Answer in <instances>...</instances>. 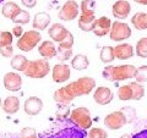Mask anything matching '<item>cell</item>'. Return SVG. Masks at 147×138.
Listing matches in <instances>:
<instances>
[{"instance_id":"1","label":"cell","mask_w":147,"mask_h":138,"mask_svg":"<svg viewBox=\"0 0 147 138\" xmlns=\"http://www.w3.org/2000/svg\"><path fill=\"white\" fill-rule=\"evenodd\" d=\"M96 87V81L91 77H81L75 82H71L64 87V92L71 100L81 95L90 94Z\"/></svg>"},{"instance_id":"2","label":"cell","mask_w":147,"mask_h":138,"mask_svg":"<svg viewBox=\"0 0 147 138\" xmlns=\"http://www.w3.org/2000/svg\"><path fill=\"white\" fill-rule=\"evenodd\" d=\"M136 75V67L132 65H119V66H107L102 72L103 78L109 82H119L131 80Z\"/></svg>"},{"instance_id":"3","label":"cell","mask_w":147,"mask_h":138,"mask_svg":"<svg viewBox=\"0 0 147 138\" xmlns=\"http://www.w3.org/2000/svg\"><path fill=\"white\" fill-rule=\"evenodd\" d=\"M49 71H50V65L48 60L39 59V60L28 61V65H27L24 72L30 78H43L48 75Z\"/></svg>"},{"instance_id":"4","label":"cell","mask_w":147,"mask_h":138,"mask_svg":"<svg viewBox=\"0 0 147 138\" xmlns=\"http://www.w3.org/2000/svg\"><path fill=\"white\" fill-rule=\"evenodd\" d=\"M42 40V36L38 31H28V32H25L20 38L17 40V48L22 50V52H31L33 50L34 47L39 44V42Z\"/></svg>"},{"instance_id":"5","label":"cell","mask_w":147,"mask_h":138,"mask_svg":"<svg viewBox=\"0 0 147 138\" xmlns=\"http://www.w3.org/2000/svg\"><path fill=\"white\" fill-rule=\"evenodd\" d=\"M70 121L75 123L77 127L82 128V130H87V128L92 127V119L91 113L87 108H76L70 113Z\"/></svg>"},{"instance_id":"6","label":"cell","mask_w":147,"mask_h":138,"mask_svg":"<svg viewBox=\"0 0 147 138\" xmlns=\"http://www.w3.org/2000/svg\"><path fill=\"white\" fill-rule=\"evenodd\" d=\"M131 33H132L131 28L127 23L121 21H115L113 22L112 27H110L109 37L114 42H123V40H126L130 38Z\"/></svg>"},{"instance_id":"7","label":"cell","mask_w":147,"mask_h":138,"mask_svg":"<svg viewBox=\"0 0 147 138\" xmlns=\"http://www.w3.org/2000/svg\"><path fill=\"white\" fill-rule=\"evenodd\" d=\"M127 120H126V116L121 110H118V111H113L108 114L104 119V125L109 130H120V128L126 125Z\"/></svg>"},{"instance_id":"8","label":"cell","mask_w":147,"mask_h":138,"mask_svg":"<svg viewBox=\"0 0 147 138\" xmlns=\"http://www.w3.org/2000/svg\"><path fill=\"white\" fill-rule=\"evenodd\" d=\"M79 11H80L79 4H77L76 1H74V0H69V1H66L61 6L58 16L61 21H72L74 18L77 17Z\"/></svg>"},{"instance_id":"9","label":"cell","mask_w":147,"mask_h":138,"mask_svg":"<svg viewBox=\"0 0 147 138\" xmlns=\"http://www.w3.org/2000/svg\"><path fill=\"white\" fill-rule=\"evenodd\" d=\"M71 76L70 66L66 64H57L52 70V77L55 83H64Z\"/></svg>"},{"instance_id":"10","label":"cell","mask_w":147,"mask_h":138,"mask_svg":"<svg viewBox=\"0 0 147 138\" xmlns=\"http://www.w3.org/2000/svg\"><path fill=\"white\" fill-rule=\"evenodd\" d=\"M4 87L10 92H18L22 87V78L17 72H7L4 76Z\"/></svg>"},{"instance_id":"11","label":"cell","mask_w":147,"mask_h":138,"mask_svg":"<svg viewBox=\"0 0 147 138\" xmlns=\"http://www.w3.org/2000/svg\"><path fill=\"white\" fill-rule=\"evenodd\" d=\"M110 27H112V21H110L108 17L102 16L94 21L91 32H93L97 37H104V36L109 34Z\"/></svg>"},{"instance_id":"12","label":"cell","mask_w":147,"mask_h":138,"mask_svg":"<svg viewBox=\"0 0 147 138\" xmlns=\"http://www.w3.org/2000/svg\"><path fill=\"white\" fill-rule=\"evenodd\" d=\"M130 11H131V5L126 0H118V1L114 3V5L112 7L113 16L118 18V20H125L129 16Z\"/></svg>"},{"instance_id":"13","label":"cell","mask_w":147,"mask_h":138,"mask_svg":"<svg viewBox=\"0 0 147 138\" xmlns=\"http://www.w3.org/2000/svg\"><path fill=\"white\" fill-rule=\"evenodd\" d=\"M43 109V102L42 99H39L38 96H30L28 99L25 100L24 104V110L27 115L30 116H34L38 115Z\"/></svg>"},{"instance_id":"14","label":"cell","mask_w":147,"mask_h":138,"mask_svg":"<svg viewBox=\"0 0 147 138\" xmlns=\"http://www.w3.org/2000/svg\"><path fill=\"white\" fill-rule=\"evenodd\" d=\"M114 94L108 87H98L93 93V99L94 102L99 105H107L113 100Z\"/></svg>"},{"instance_id":"15","label":"cell","mask_w":147,"mask_h":138,"mask_svg":"<svg viewBox=\"0 0 147 138\" xmlns=\"http://www.w3.org/2000/svg\"><path fill=\"white\" fill-rule=\"evenodd\" d=\"M114 55H115V58L119 59V60H127V59H130L135 55V49L129 43L118 44L114 48Z\"/></svg>"},{"instance_id":"16","label":"cell","mask_w":147,"mask_h":138,"mask_svg":"<svg viewBox=\"0 0 147 138\" xmlns=\"http://www.w3.org/2000/svg\"><path fill=\"white\" fill-rule=\"evenodd\" d=\"M48 34L54 42L60 43L61 40H64L66 38V36L69 34V31H67L66 27H64L61 23H54L53 26H50Z\"/></svg>"},{"instance_id":"17","label":"cell","mask_w":147,"mask_h":138,"mask_svg":"<svg viewBox=\"0 0 147 138\" xmlns=\"http://www.w3.org/2000/svg\"><path fill=\"white\" fill-rule=\"evenodd\" d=\"M38 53L43 59H53L57 56V48L52 40H43L38 47Z\"/></svg>"},{"instance_id":"18","label":"cell","mask_w":147,"mask_h":138,"mask_svg":"<svg viewBox=\"0 0 147 138\" xmlns=\"http://www.w3.org/2000/svg\"><path fill=\"white\" fill-rule=\"evenodd\" d=\"M50 21H52V18H50L49 13L44 12V11H40V12L34 15V18H33V21H32V26H33L34 29L43 31L49 26Z\"/></svg>"},{"instance_id":"19","label":"cell","mask_w":147,"mask_h":138,"mask_svg":"<svg viewBox=\"0 0 147 138\" xmlns=\"http://www.w3.org/2000/svg\"><path fill=\"white\" fill-rule=\"evenodd\" d=\"M3 110L9 115H12V114H16L18 110H20V99L15 95H10L3 102L1 105Z\"/></svg>"},{"instance_id":"20","label":"cell","mask_w":147,"mask_h":138,"mask_svg":"<svg viewBox=\"0 0 147 138\" xmlns=\"http://www.w3.org/2000/svg\"><path fill=\"white\" fill-rule=\"evenodd\" d=\"M22 9L17 5L16 3H13V1H7L4 4V6L1 9V13H3V16L5 17V18H9V20H13L18 13L21 12Z\"/></svg>"},{"instance_id":"21","label":"cell","mask_w":147,"mask_h":138,"mask_svg":"<svg viewBox=\"0 0 147 138\" xmlns=\"http://www.w3.org/2000/svg\"><path fill=\"white\" fill-rule=\"evenodd\" d=\"M96 21V13H81L79 17V28L84 32H91L93 23Z\"/></svg>"},{"instance_id":"22","label":"cell","mask_w":147,"mask_h":138,"mask_svg":"<svg viewBox=\"0 0 147 138\" xmlns=\"http://www.w3.org/2000/svg\"><path fill=\"white\" fill-rule=\"evenodd\" d=\"M28 59H27L26 56H24V55H15V56L11 58V61H10V65L11 67L13 68V70L16 71H20V72H24L26 70L27 65H28Z\"/></svg>"},{"instance_id":"23","label":"cell","mask_w":147,"mask_h":138,"mask_svg":"<svg viewBox=\"0 0 147 138\" xmlns=\"http://www.w3.org/2000/svg\"><path fill=\"white\" fill-rule=\"evenodd\" d=\"M131 23L139 31L147 29V13L146 12H136L131 18Z\"/></svg>"},{"instance_id":"24","label":"cell","mask_w":147,"mask_h":138,"mask_svg":"<svg viewBox=\"0 0 147 138\" xmlns=\"http://www.w3.org/2000/svg\"><path fill=\"white\" fill-rule=\"evenodd\" d=\"M90 65V61H88V58L84 54H77L74 56V59L71 60V66L75 68L77 71H82V70H86Z\"/></svg>"},{"instance_id":"25","label":"cell","mask_w":147,"mask_h":138,"mask_svg":"<svg viewBox=\"0 0 147 138\" xmlns=\"http://www.w3.org/2000/svg\"><path fill=\"white\" fill-rule=\"evenodd\" d=\"M54 100L59 105H61V107H67V105L72 102V100L66 95V93L64 92L63 88H59L58 90L54 92Z\"/></svg>"},{"instance_id":"26","label":"cell","mask_w":147,"mask_h":138,"mask_svg":"<svg viewBox=\"0 0 147 138\" xmlns=\"http://www.w3.org/2000/svg\"><path fill=\"white\" fill-rule=\"evenodd\" d=\"M100 61L104 64H109L112 62L114 59H115V55H114V48L113 47H103L100 49Z\"/></svg>"},{"instance_id":"27","label":"cell","mask_w":147,"mask_h":138,"mask_svg":"<svg viewBox=\"0 0 147 138\" xmlns=\"http://www.w3.org/2000/svg\"><path fill=\"white\" fill-rule=\"evenodd\" d=\"M132 92V99L131 100H140L142 99V96L145 95V88L142 87L140 83L137 82H132V83H129Z\"/></svg>"},{"instance_id":"28","label":"cell","mask_w":147,"mask_h":138,"mask_svg":"<svg viewBox=\"0 0 147 138\" xmlns=\"http://www.w3.org/2000/svg\"><path fill=\"white\" fill-rule=\"evenodd\" d=\"M80 11L81 13H96L94 10H96V1L94 0H82L81 4H80Z\"/></svg>"},{"instance_id":"29","label":"cell","mask_w":147,"mask_h":138,"mask_svg":"<svg viewBox=\"0 0 147 138\" xmlns=\"http://www.w3.org/2000/svg\"><path fill=\"white\" fill-rule=\"evenodd\" d=\"M135 53L137 56L140 58H147V38H141L139 42L136 43L135 47Z\"/></svg>"},{"instance_id":"30","label":"cell","mask_w":147,"mask_h":138,"mask_svg":"<svg viewBox=\"0 0 147 138\" xmlns=\"http://www.w3.org/2000/svg\"><path fill=\"white\" fill-rule=\"evenodd\" d=\"M13 36L11 32L9 31H3L0 32V48H5L9 45H12Z\"/></svg>"},{"instance_id":"31","label":"cell","mask_w":147,"mask_h":138,"mask_svg":"<svg viewBox=\"0 0 147 138\" xmlns=\"http://www.w3.org/2000/svg\"><path fill=\"white\" fill-rule=\"evenodd\" d=\"M118 96L120 100H131L132 99V92L129 84L121 86L120 88L118 89Z\"/></svg>"},{"instance_id":"32","label":"cell","mask_w":147,"mask_h":138,"mask_svg":"<svg viewBox=\"0 0 147 138\" xmlns=\"http://www.w3.org/2000/svg\"><path fill=\"white\" fill-rule=\"evenodd\" d=\"M30 20H31L30 13L25 10H21V12L12 20V22L13 23H18V25H27L30 22Z\"/></svg>"},{"instance_id":"33","label":"cell","mask_w":147,"mask_h":138,"mask_svg":"<svg viewBox=\"0 0 147 138\" xmlns=\"http://www.w3.org/2000/svg\"><path fill=\"white\" fill-rule=\"evenodd\" d=\"M135 80L137 83H142V82H147V65H144L139 68H136V75Z\"/></svg>"},{"instance_id":"34","label":"cell","mask_w":147,"mask_h":138,"mask_svg":"<svg viewBox=\"0 0 147 138\" xmlns=\"http://www.w3.org/2000/svg\"><path fill=\"white\" fill-rule=\"evenodd\" d=\"M88 138H108V133L103 128L93 127L88 132Z\"/></svg>"},{"instance_id":"35","label":"cell","mask_w":147,"mask_h":138,"mask_svg":"<svg viewBox=\"0 0 147 138\" xmlns=\"http://www.w3.org/2000/svg\"><path fill=\"white\" fill-rule=\"evenodd\" d=\"M72 47H74V36L69 32V34L66 36V38L61 40L59 43V49H66V50H72Z\"/></svg>"},{"instance_id":"36","label":"cell","mask_w":147,"mask_h":138,"mask_svg":"<svg viewBox=\"0 0 147 138\" xmlns=\"http://www.w3.org/2000/svg\"><path fill=\"white\" fill-rule=\"evenodd\" d=\"M20 137L21 138H38L36 130L34 128H32V127L22 128V131L20 132Z\"/></svg>"},{"instance_id":"37","label":"cell","mask_w":147,"mask_h":138,"mask_svg":"<svg viewBox=\"0 0 147 138\" xmlns=\"http://www.w3.org/2000/svg\"><path fill=\"white\" fill-rule=\"evenodd\" d=\"M72 50H66V49H57V56L59 58L60 61H66L71 58Z\"/></svg>"},{"instance_id":"38","label":"cell","mask_w":147,"mask_h":138,"mask_svg":"<svg viewBox=\"0 0 147 138\" xmlns=\"http://www.w3.org/2000/svg\"><path fill=\"white\" fill-rule=\"evenodd\" d=\"M70 109H69L67 107H61L60 109L57 110V113H55V115H57V119L58 120H64V119H67L69 116H70Z\"/></svg>"},{"instance_id":"39","label":"cell","mask_w":147,"mask_h":138,"mask_svg":"<svg viewBox=\"0 0 147 138\" xmlns=\"http://www.w3.org/2000/svg\"><path fill=\"white\" fill-rule=\"evenodd\" d=\"M0 54L4 58H12V55H13L12 45H9V47H5V48H0Z\"/></svg>"},{"instance_id":"40","label":"cell","mask_w":147,"mask_h":138,"mask_svg":"<svg viewBox=\"0 0 147 138\" xmlns=\"http://www.w3.org/2000/svg\"><path fill=\"white\" fill-rule=\"evenodd\" d=\"M22 34H24V29H22L21 26H15V27L12 28V36L17 37V38H20Z\"/></svg>"},{"instance_id":"41","label":"cell","mask_w":147,"mask_h":138,"mask_svg":"<svg viewBox=\"0 0 147 138\" xmlns=\"http://www.w3.org/2000/svg\"><path fill=\"white\" fill-rule=\"evenodd\" d=\"M21 3H22V5L28 9H32L37 5V0H21Z\"/></svg>"},{"instance_id":"42","label":"cell","mask_w":147,"mask_h":138,"mask_svg":"<svg viewBox=\"0 0 147 138\" xmlns=\"http://www.w3.org/2000/svg\"><path fill=\"white\" fill-rule=\"evenodd\" d=\"M137 4H141V5H147V0H134Z\"/></svg>"},{"instance_id":"43","label":"cell","mask_w":147,"mask_h":138,"mask_svg":"<svg viewBox=\"0 0 147 138\" xmlns=\"http://www.w3.org/2000/svg\"><path fill=\"white\" fill-rule=\"evenodd\" d=\"M120 138H132V137H131L130 135H127V133H126V135H123Z\"/></svg>"},{"instance_id":"44","label":"cell","mask_w":147,"mask_h":138,"mask_svg":"<svg viewBox=\"0 0 147 138\" xmlns=\"http://www.w3.org/2000/svg\"><path fill=\"white\" fill-rule=\"evenodd\" d=\"M1 105H3V102H1V99H0V108H1Z\"/></svg>"},{"instance_id":"45","label":"cell","mask_w":147,"mask_h":138,"mask_svg":"<svg viewBox=\"0 0 147 138\" xmlns=\"http://www.w3.org/2000/svg\"><path fill=\"white\" fill-rule=\"evenodd\" d=\"M3 1H4V0H0V4H1V3H3Z\"/></svg>"}]
</instances>
